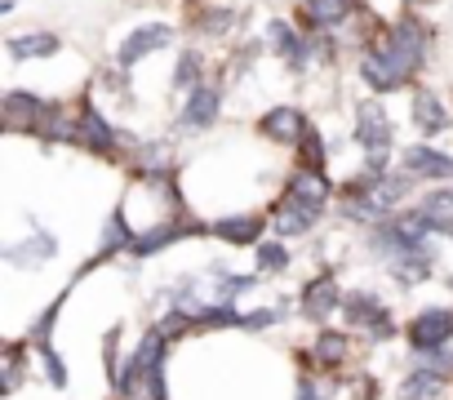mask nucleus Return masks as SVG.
Here are the masks:
<instances>
[{
    "label": "nucleus",
    "instance_id": "obj_1",
    "mask_svg": "<svg viewBox=\"0 0 453 400\" xmlns=\"http://www.w3.org/2000/svg\"><path fill=\"white\" fill-rule=\"evenodd\" d=\"M426 27L418 23V19H400L391 32H387V41H378L373 50H365V58H360V76H365V85L373 89V94H395V89H404L418 72H422V63H426Z\"/></svg>",
    "mask_w": 453,
    "mask_h": 400
},
{
    "label": "nucleus",
    "instance_id": "obj_2",
    "mask_svg": "<svg viewBox=\"0 0 453 400\" xmlns=\"http://www.w3.org/2000/svg\"><path fill=\"white\" fill-rule=\"evenodd\" d=\"M165 360H169V338L151 325V329L142 334V342L134 347V356L125 360V373H120L116 400H169V373H165Z\"/></svg>",
    "mask_w": 453,
    "mask_h": 400
},
{
    "label": "nucleus",
    "instance_id": "obj_3",
    "mask_svg": "<svg viewBox=\"0 0 453 400\" xmlns=\"http://www.w3.org/2000/svg\"><path fill=\"white\" fill-rule=\"evenodd\" d=\"M342 320H347L356 334H365L369 342H391V338L400 334L391 307H387L378 294H369V289H347V298H342Z\"/></svg>",
    "mask_w": 453,
    "mask_h": 400
},
{
    "label": "nucleus",
    "instance_id": "obj_4",
    "mask_svg": "<svg viewBox=\"0 0 453 400\" xmlns=\"http://www.w3.org/2000/svg\"><path fill=\"white\" fill-rule=\"evenodd\" d=\"M342 298H347V289L338 285V276H334V272H320V276H311L307 289L298 294V312H303V320H311V325L320 329L334 312H342Z\"/></svg>",
    "mask_w": 453,
    "mask_h": 400
},
{
    "label": "nucleus",
    "instance_id": "obj_5",
    "mask_svg": "<svg viewBox=\"0 0 453 400\" xmlns=\"http://www.w3.org/2000/svg\"><path fill=\"white\" fill-rule=\"evenodd\" d=\"M409 347L413 351H435V347H449L453 342V307H426L409 320L404 329Z\"/></svg>",
    "mask_w": 453,
    "mask_h": 400
},
{
    "label": "nucleus",
    "instance_id": "obj_6",
    "mask_svg": "<svg viewBox=\"0 0 453 400\" xmlns=\"http://www.w3.org/2000/svg\"><path fill=\"white\" fill-rule=\"evenodd\" d=\"M50 116H54V103H45V98H36V94H27V89H10L5 94V125L10 129H45L50 125Z\"/></svg>",
    "mask_w": 453,
    "mask_h": 400
},
{
    "label": "nucleus",
    "instance_id": "obj_7",
    "mask_svg": "<svg viewBox=\"0 0 453 400\" xmlns=\"http://www.w3.org/2000/svg\"><path fill=\"white\" fill-rule=\"evenodd\" d=\"M356 142H360L369 156L391 147V116L382 112V103H378V98L356 103Z\"/></svg>",
    "mask_w": 453,
    "mask_h": 400
},
{
    "label": "nucleus",
    "instance_id": "obj_8",
    "mask_svg": "<svg viewBox=\"0 0 453 400\" xmlns=\"http://www.w3.org/2000/svg\"><path fill=\"white\" fill-rule=\"evenodd\" d=\"M329 191H334V187H329L325 169H307V165H298V169L289 173V182H285V196L298 200V205H307V210H316V214H325Z\"/></svg>",
    "mask_w": 453,
    "mask_h": 400
},
{
    "label": "nucleus",
    "instance_id": "obj_9",
    "mask_svg": "<svg viewBox=\"0 0 453 400\" xmlns=\"http://www.w3.org/2000/svg\"><path fill=\"white\" fill-rule=\"evenodd\" d=\"M76 142L94 156H116V129L98 116L94 103H81V112H76Z\"/></svg>",
    "mask_w": 453,
    "mask_h": 400
},
{
    "label": "nucleus",
    "instance_id": "obj_10",
    "mask_svg": "<svg viewBox=\"0 0 453 400\" xmlns=\"http://www.w3.org/2000/svg\"><path fill=\"white\" fill-rule=\"evenodd\" d=\"M169 45H173V27L169 23H147L120 45L116 58H120V67H134V63H142V58H151V54H160Z\"/></svg>",
    "mask_w": 453,
    "mask_h": 400
},
{
    "label": "nucleus",
    "instance_id": "obj_11",
    "mask_svg": "<svg viewBox=\"0 0 453 400\" xmlns=\"http://www.w3.org/2000/svg\"><path fill=\"white\" fill-rule=\"evenodd\" d=\"M54 254H58V241H54L45 227H36L27 241H14V245H5V250H0V258H5V263H14V267H23V272H32V267H45Z\"/></svg>",
    "mask_w": 453,
    "mask_h": 400
},
{
    "label": "nucleus",
    "instance_id": "obj_12",
    "mask_svg": "<svg viewBox=\"0 0 453 400\" xmlns=\"http://www.w3.org/2000/svg\"><path fill=\"white\" fill-rule=\"evenodd\" d=\"M218 107H222V85L218 81H204L200 89H191V98H187V107H182V129H209L213 120H218Z\"/></svg>",
    "mask_w": 453,
    "mask_h": 400
},
{
    "label": "nucleus",
    "instance_id": "obj_13",
    "mask_svg": "<svg viewBox=\"0 0 453 400\" xmlns=\"http://www.w3.org/2000/svg\"><path fill=\"white\" fill-rule=\"evenodd\" d=\"M258 129H263V138H272V142H289V147H298V142L307 138L311 120H307L298 107H272V112L258 120Z\"/></svg>",
    "mask_w": 453,
    "mask_h": 400
},
{
    "label": "nucleus",
    "instance_id": "obj_14",
    "mask_svg": "<svg viewBox=\"0 0 453 400\" xmlns=\"http://www.w3.org/2000/svg\"><path fill=\"white\" fill-rule=\"evenodd\" d=\"M316 223H320V214L307 210V205H298V200H289V196H280V200H276V210H272V232H276L280 241H289V236H307Z\"/></svg>",
    "mask_w": 453,
    "mask_h": 400
},
{
    "label": "nucleus",
    "instance_id": "obj_15",
    "mask_svg": "<svg viewBox=\"0 0 453 400\" xmlns=\"http://www.w3.org/2000/svg\"><path fill=\"white\" fill-rule=\"evenodd\" d=\"M134 227H129V219H125V205H116L111 210V219H107V227H103V245H98V254L85 263V272L89 267H98V263H107V258H116V254H125V250H134Z\"/></svg>",
    "mask_w": 453,
    "mask_h": 400
},
{
    "label": "nucleus",
    "instance_id": "obj_16",
    "mask_svg": "<svg viewBox=\"0 0 453 400\" xmlns=\"http://www.w3.org/2000/svg\"><path fill=\"white\" fill-rule=\"evenodd\" d=\"M263 219L258 214H232V219H218V223H209V236H218V241H226V245H263Z\"/></svg>",
    "mask_w": 453,
    "mask_h": 400
},
{
    "label": "nucleus",
    "instance_id": "obj_17",
    "mask_svg": "<svg viewBox=\"0 0 453 400\" xmlns=\"http://www.w3.org/2000/svg\"><path fill=\"white\" fill-rule=\"evenodd\" d=\"M196 232H209V227H191V223H160V227H142V236H134V258H151V254H160L165 245H173V241H187V236H196Z\"/></svg>",
    "mask_w": 453,
    "mask_h": 400
},
{
    "label": "nucleus",
    "instance_id": "obj_18",
    "mask_svg": "<svg viewBox=\"0 0 453 400\" xmlns=\"http://www.w3.org/2000/svg\"><path fill=\"white\" fill-rule=\"evenodd\" d=\"M311 356H316L320 369H342L347 356H351V334H347V329H329V325H320V334L311 338Z\"/></svg>",
    "mask_w": 453,
    "mask_h": 400
},
{
    "label": "nucleus",
    "instance_id": "obj_19",
    "mask_svg": "<svg viewBox=\"0 0 453 400\" xmlns=\"http://www.w3.org/2000/svg\"><path fill=\"white\" fill-rule=\"evenodd\" d=\"M404 169H409L413 178H453V156H449V151H435V147H426V142H418V147L404 151Z\"/></svg>",
    "mask_w": 453,
    "mask_h": 400
},
{
    "label": "nucleus",
    "instance_id": "obj_20",
    "mask_svg": "<svg viewBox=\"0 0 453 400\" xmlns=\"http://www.w3.org/2000/svg\"><path fill=\"white\" fill-rule=\"evenodd\" d=\"M267 41H272V50H276L294 72H303V67L311 63V58H307V41H298V32H294L285 19H272V23H267Z\"/></svg>",
    "mask_w": 453,
    "mask_h": 400
},
{
    "label": "nucleus",
    "instance_id": "obj_21",
    "mask_svg": "<svg viewBox=\"0 0 453 400\" xmlns=\"http://www.w3.org/2000/svg\"><path fill=\"white\" fill-rule=\"evenodd\" d=\"M444 387H449V378H444V373L409 369V373H404V382H400V391H395V400H440V396H444Z\"/></svg>",
    "mask_w": 453,
    "mask_h": 400
},
{
    "label": "nucleus",
    "instance_id": "obj_22",
    "mask_svg": "<svg viewBox=\"0 0 453 400\" xmlns=\"http://www.w3.org/2000/svg\"><path fill=\"white\" fill-rule=\"evenodd\" d=\"M387 267H391V276H395L400 285H422V281L435 272V250H413V254H400V258H391Z\"/></svg>",
    "mask_w": 453,
    "mask_h": 400
},
{
    "label": "nucleus",
    "instance_id": "obj_23",
    "mask_svg": "<svg viewBox=\"0 0 453 400\" xmlns=\"http://www.w3.org/2000/svg\"><path fill=\"white\" fill-rule=\"evenodd\" d=\"M5 50H10L14 63H27V58H54L63 50V41L54 32H32V36H14Z\"/></svg>",
    "mask_w": 453,
    "mask_h": 400
},
{
    "label": "nucleus",
    "instance_id": "obj_24",
    "mask_svg": "<svg viewBox=\"0 0 453 400\" xmlns=\"http://www.w3.org/2000/svg\"><path fill=\"white\" fill-rule=\"evenodd\" d=\"M303 14L311 27L329 32V27H342L351 19V0H303Z\"/></svg>",
    "mask_w": 453,
    "mask_h": 400
},
{
    "label": "nucleus",
    "instance_id": "obj_25",
    "mask_svg": "<svg viewBox=\"0 0 453 400\" xmlns=\"http://www.w3.org/2000/svg\"><path fill=\"white\" fill-rule=\"evenodd\" d=\"M418 210L431 219L435 236H453V187H444V191H426Z\"/></svg>",
    "mask_w": 453,
    "mask_h": 400
},
{
    "label": "nucleus",
    "instance_id": "obj_26",
    "mask_svg": "<svg viewBox=\"0 0 453 400\" xmlns=\"http://www.w3.org/2000/svg\"><path fill=\"white\" fill-rule=\"evenodd\" d=\"M413 125H418L426 138L449 125V120H444V107H440V98H435L431 89H418V94H413Z\"/></svg>",
    "mask_w": 453,
    "mask_h": 400
},
{
    "label": "nucleus",
    "instance_id": "obj_27",
    "mask_svg": "<svg viewBox=\"0 0 453 400\" xmlns=\"http://www.w3.org/2000/svg\"><path fill=\"white\" fill-rule=\"evenodd\" d=\"M120 325H111L107 329V338H103V373H107V387L116 391L120 387V373H125V360H120Z\"/></svg>",
    "mask_w": 453,
    "mask_h": 400
},
{
    "label": "nucleus",
    "instance_id": "obj_28",
    "mask_svg": "<svg viewBox=\"0 0 453 400\" xmlns=\"http://www.w3.org/2000/svg\"><path fill=\"white\" fill-rule=\"evenodd\" d=\"M200 72H204V58H200V50H187L182 58H178V67H173V89H200L204 81H200Z\"/></svg>",
    "mask_w": 453,
    "mask_h": 400
},
{
    "label": "nucleus",
    "instance_id": "obj_29",
    "mask_svg": "<svg viewBox=\"0 0 453 400\" xmlns=\"http://www.w3.org/2000/svg\"><path fill=\"white\" fill-rule=\"evenodd\" d=\"M254 258H258V272H267V276H276V272H289V250H285V241H263L258 250H254Z\"/></svg>",
    "mask_w": 453,
    "mask_h": 400
},
{
    "label": "nucleus",
    "instance_id": "obj_30",
    "mask_svg": "<svg viewBox=\"0 0 453 400\" xmlns=\"http://www.w3.org/2000/svg\"><path fill=\"white\" fill-rule=\"evenodd\" d=\"M27 338L23 342H5V396H14L23 387V356H27Z\"/></svg>",
    "mask_w": 453,
    "mask_h": 400
},
{
    "label": "nucleus",
    "instance_id": "obj_31",
    "mask_svg": "<svg viewBox=\"0 0 453 400\" xmlns=\"http://www.w3.org/2000/svg\"><path fill=\"white\" fill-rule=\"evenodd\" d=\"M413 369H431L453 378V347H435V351H413Z\"/></svg>",
    "mask_w": 453,
    "mask_h": 400
},
{
    "label": "nucleus",
    "instance_id": "obj_32",
    "mask_svg": "<svg viewBox=\"0 0 453 400\" xmlns=\"http://www.w3.org/2000/svg\"><path fill=\"white\" fill-rule=\"evenodd\" d=\"M36 356H41V365H45V378H50V387H58V391H63V387L72 382V378H67V360H63L54 347H41Z\"/></svg>",
    "mask_w": 453,
    "mask_h": 400
},
{
    "label": "nucleus",
    "instance_id": "obj_33",
    "mask_svg": "<svg viewBox=\"0 0 453 400\" xmlns=\"http://www.w3.org/2000/svg\"><path fill=\"white\" fill-rule=\"evenodd\" d=\"M298 151H303V165L307 169H325V138L316 134V125L307 129V138L298 142Z\"/></svg>",
    "mask_w": 453,
    "mask_h": 400
},
{
    "label": "nucleus",
    "instance_id": "obj_34",
    "mask_svg": "<svg viewBox=\"0 0 453 400\" xmlns=\"http://www.w3.org/2000/svg\"><path fill=\"white\" fill-rule=\"evenodd\" d=\"M232 27H236V14H232V10H209V14L200 19V32H213V36L232 32Z\"/></svg>",
    "mask_w": 453,
    "mask_h": 400
},
{
    "label": "nucleus",
    "instance_id": "obj_35",
    "mask_svg": "<svg viewBox=\"0 0 453 400\" xmlns=\"http://www.w3.org/2000/svg\"><path fill=\"white\" fill-rule=\"evenodd\" d=\"M280 316H285L280 307H263V312H245V325H241V329H250V334H258V329H272V325H276Z\"/></svg>",
    "mask_w": 453,
    "mask_h": 400
},
{
    "label": "nucleus",
    "instance_id": "obj_36",
    "mask_svg": "<svg viewBox=\"0 0 453 400\" xmlns=\"http://www.w3.org/2000/svg\"><path fill=\"white\" fill-rule=\"evenodd\" d=\"M298 400H329V396L320 391V382H316L311 373H303V378H298Z\"/></svg>",
    "mask_w": 453,
    "mask_h": 400
},
{
    "label": "nucleus",
    "instance_id": "obj_37",
    "mask_svg": "<svg viewBox=\"0 0 453 400\" xmlns=\"http://www.w3.org/2000/svg\"><path fill=\"white\" fill-rule=\"evenodd\" d=\"M409 5H431V0H409Z\"/></svg>",
    "mask_w": 453,
    "mask_h": 400
}]
</instances>
